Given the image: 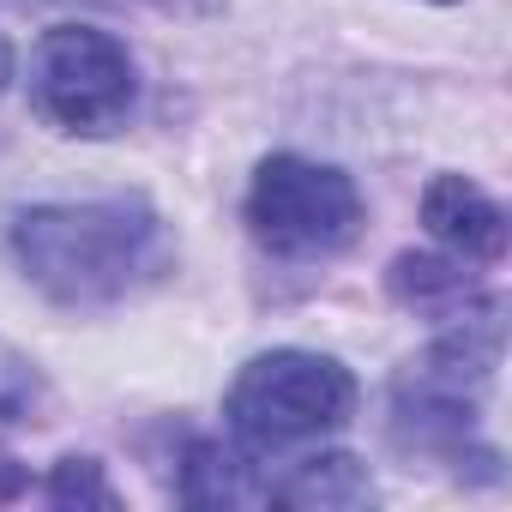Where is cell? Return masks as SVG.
Segmentation results:
<instances>
[{
	"mask_svg": "<svg viewBox=\"0 0 512 512\" xmlns=\"http://www.w3.org/2000/svg\"><path fill=\"white\" fill-rule=\"evenodd\" d=\"M19 272L61 308H109L151 284L169 260L163 217L145 199H67L31 205L7 229Z\"/></svg>",
	"mask_w": 512,
	"mask_h": 512,
	"instance_id": "1",
	"label": "cell"
},
{
	"mask_svg": "<svg viewBox=\"0 0 512 512\" xmlns=\"http://www.w3.org/2000/svg\"><path fill=\"white\" fill-rule=\"evenodd\" d=\"M500 362V320L494 308L458 320L434 350H422L398 386H392V434L404 452H434L446 464H494L488 446H476V410Z\"/></svg>",
	"mask_w": 512,
	"mask_h": 512,
	"instance_id": "2",
	"label": "cell"
},
{
	"mask_svg": "<svg viewBox=\"0 0 512 512\" xmlns=\"http://www.w3.org/2000/svg\"><path fill=\"white\" fill-rule=\"evenodd\" d=\"M356 410V380L344 362L320 356V350H266L253 356L229 398L223 416L235 428V440L253 458H272V452H296L308 440H326L332 428H344Z\"/></svg>",
	"mask_w": 512,
	"mask_h": 512,
	"instance_id": "3",
	"label": "cell"
},
{
	"mask_svg": "<svg viewBox=\"0 0 512 512\" xmlns=\"http://www.w3.org/2000/svg\"><path fill=\"white\" fill-rule=\"evenodd\" d=\"M247 229L278 260H326L350 247L362 229V193L344 169L278 151L253 169L247 187Z\"/></svg>",
	"mask_w": 512,
	"mask_h": 512,
	"instance_id": "4",
	"label": "cell"
},
{
	"mask_svg": "<svg viewBox=\"0 0 512 512\" xmlns=\"http://www.w3.org/2000/svg\"><path fill=\"white\" fill-rule=\"evenodd\" d=\"M31 103L43 121L79 139L121 133L139 103V73L127 43L97 25H55L31 55Z\"/></svg>",
	"mask_w": 512,
	"mask_h": 512,
	"instance_id": "5",
	"label": "cell"
},
{
	"mask_svg": "<svg viewBox=\"0 0 512 512\" xmlns=\"http://www.w3.org/2000/svg\"><path fill=\"white\" fill-rule=\"evenodd\" d=\"M422 223L428 235L464 266H494L506 253V211L464 175H440L422 193Z\"/></svg>",
	"mask_w": 512,
	"mask_h": 512,
	"instance_id": "6",
	"label": "cell"
},
{
	"mask_svg": "<svg viewBox=\"0 0 512 512\" xmlns=\"http://www.w3.org/2000/svg\"><path fill=\"white\" fill-rule=\"evenodd\" d=\"M181 500L187 506H272V476L253 464L247 446H223V440H193L181 452Z\"/></svg>",
	"mask_w": 512,
	"mask_h": 512,
	"instance_id": "7",
	"label": "cell"
},
{
	"mask_svg": "<svg viewBox=\"0 0 512 512\" xmlns=\"http://www.w3.org/2000/svg\"><path fill=\"white\" fill-rule=\"evenodd\" d=\"M392 296L428 320H470L476 308H488L464 272V260H428V253H404L392 260Z\"/></svg>",
	"mask_w": 512,
	"mask_h": 512,
	"instance_id": "8",
	"label": "cell"
},
{
	"mask_svg": "<svg viewBox=\"0 0 512 512\" xmlns=\"http://www.w3.org/2000/svg\"><path fill=\"white\" fill-rule=\"evenodd\" d=\"M374 500V476L350 452H320L302 458L290 476L272 482V506H320V512H350Z\"/></svg>",
	"mask_w": 512,
	"mask_h": 512,
	"instance_id": "9",
	"label": "cell"
},
{
	"mask_svg": "<svg viewBox=\"0 0 512 512\" xmlns=\"http://www.w3.org/2000/svg\"><path fill=\"white\" fill-rule=\"evenodd\" d=\"M43 494H49L55 506H121V494L109 488V476H103L97 458H61Z\"/></svg>",
	"mask_w": 512,
	"mask_h": 512,
	"instance_id": "10",
	"label": "cell"
},
{
	"mask_svg": "<svg viewBox=\"0 0 512 512\" xmlns=\"http://www.w3.org/2000/svg\"><path fill=\"white\" fill-rule=\"evenodd\" d=\"M43 404V374L31 356H19L13 344H0V422H31Z\"/></svg>",
	"mask_w": 512,
	"mask_h": 512,
	"instance_id": "11",
	"label": "cell"
},
{
	"mask_svg": "<svg viewBox=\"0 0 512 512\" xmlns=\"http://www.w3.org/2000/svg\"><path fill=\"white\" fill-rule=\"evenodd\" d=\"M25 488V470H19V458H7V452H0V500H13Z\"/></svg>",
	"mask_w": 512,
	"mask_h": 512,
	"instance_id": "12",
	"label": "cell"
},
{
	"mask_svg": "<svg viewBox=\"0 0 512 512\" xmlns=\"http://www.w3.org/2000/svg\"><path fill=\"white\" fill-rule=\"evenodd\" d=\"M13 79V49H7V37H0V85Z\"/></svg>",
	"mask_w": 512,
	"mask_h": 512,
	"instance_id": "13",
	"label": "cell"
}]
</instances>
